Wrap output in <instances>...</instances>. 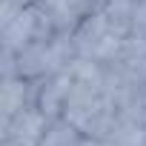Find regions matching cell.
I'll use <instances>...</instances> for the list:
<instances>
[{
  "label": "cell",
  "mask_w": 146,
  "mask_h": 146,
  "mask_svg": "<svg viewBox=\"0 0 146 146\" xmlns=\"http://www.w3.org/2000/svg\"><path fill=\"white\" fill-rule=\"evenodd\" d=\"M26 86L29 80L26 78H15V75H6V83H3V126L20 112L26 109Z\"/></svg>",
  "instance_id": "3957f363"
},
{
  "label": "cell",
  "mask_w": 146,
  "mask_h": 146,
  "mask_svg": "<svg viewBox=\"0 0 146 146\" xmlns=\"http://www.w3.org/2000/svg\"><path fill=\"white\" fill-rule=\"evenodd\" d=\"M49 123L52 120L37 106H26L6 123V140H12L15 146H40Z\"/></svg>",
  "instance_id": "6da1fadb"
},
{
  "label": "cell",
  "mask_w": 146,
  "mask_h": 146,
  "mask_svg": "<svg viewBox=\"0 0 146 146\" xmlns=\"http://www.w3.org/2000/svg\"><path fill=\"white\" fill-rule=\"evenodd\" d=\"M72 83H75V78H72L69 69L54 72V75L46 78V86H43L40 95H37V109H40L49 120L63 117V109H66V98H69V92H72Z\"/></svg>",
  "instance_id": "7a4b0ae2"
}]
</instances>
